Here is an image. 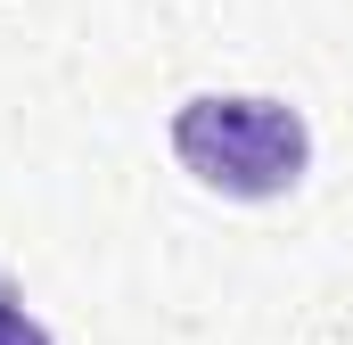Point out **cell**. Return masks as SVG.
Instances as JSON below:
<instances>
[{
	"label": "cell",
	"instance_id": "cell-2",
	"mask_svg": "<svg viewBox=\"0 0 353 345\" xmlns=\"http://www.w3.org/2000/svg\"><path fill=\"white\" fill-rule=\"evenodd\" d=\"M0 345H50V329L25 313V296H17L8 279H0Z\"/></svg>",
	"mask_w": 353,
	"mask_h": 345
},
{
	"label": "cell",
	"instance_id": "cell-1",
	"mask_svg": "<svg viewBox=\"0 0 353 345\" xmlns=\"http://www.w3.org/2000/svg\"><path fill=\"white\" fill-rule=\"evenodd\" d=\"M173 157L214 197H239V206H263L288 197L304 165H312V132L288 99H255V90H205L173 115Z\"/></svg>",
	"mask_w": 353,
	"mask_h": 345
}]
</instances>
